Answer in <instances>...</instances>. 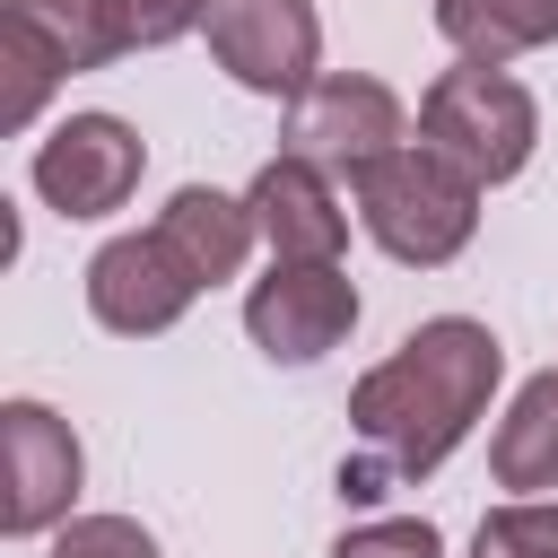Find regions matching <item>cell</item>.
Here are the masks:
<instances>
[{"mask_svg":"<svg viewBox=\"0 0 558 558\" xmlns=\"http://www.w3.org/2000/svg\"><path fill=\"white\" fill-rule=\"evenodd\" d=\"M418 140H427L436 157H453V166L488 192V183H514V174L532 166V148H541V105H532V87H523L506 61H453V70H436L427 96H418Z\"/></svg>","mask_w":558,"mask_h":558,"instance_id":"cell-3","label":"cell"},{"mask_svg":"<svg viewBox=\"0 0 558 558\" xmlns=\"http://www.w3.org/2000/svg\"><path fill=\"white\" fill-rule=\"evenodd\" d=\"M331 558H445V532L427 514H375L331 541Z\"/></svg>","mask_w":558,"mask_h":558,"instance_id":"cell-17","label":"cell"},{"mask_svg":"<svg viewBox=\"0 0 558 558\" xmlns=\"http://www.w3.org/2000/svg\"><path fill=\"white\" fill-rule=\"evenodd\" d=\"M401 140H410V113L366 70H323L305 96H288V122H279V148L305 157V166H323V174H340V183H357L366 166H384Z\"/></svg>","mask_w":558,"mask_h":558,"instance_id":"cell-4","label":"cell"},{"mask_svg":"<svg viewBox=\"0 0 558 558\" xmlns=\"http://www.w3.org/2000/svg\"><path fill=\"white\" fill-rule=\"evenodd\" d=\"M471 558H558V497H506L480 514Z\"/></svg>","mask_w":558,"mask_h":558,"instance_id":"cell-16","label":"cell"},{"mask_svg":"<svg viewBox=\"0 0 558 558\" xmlns=\"http://www.w3.org/2000/svg\"><path fill=\"white\" fill-rule=\"evenodd\" d=\"M253 235L270 244V262H340L349 244V209H340V174L305 166V157H270L253 174Z\"/></svg>","mask_w":558,"mask_h":558,"instance_id":"cell-10","label":"cell"},{"mask_svg":"<svg viewBox=\"0 0 558 558\" xmlns=\"http://www.w3.org/2000/svg\"><path fill=\"white\" fill-rule=\"evenodd\" d=\"M157 235L183 253V270H192L201 288L235 279L244 253L262 244V235H253V201H235V192H218V183H183V192L157 209Z\"/></svg>","mask_w":558,"mask_h":558,"instance_id":"cell-11","label":"cell"},{"mask_svg":"<svg viewBox=\"0 0 558 558\" xmlns=\"http://www.w3.org/2000/svg\"><path fill=\"white\" fill-rule=\"evenodd\" d=\"M209 61L253 96H305L323 78V17L314 0H209L201 9Z\"/></svg>","mask_w":558,"mask_h":558,"instance_id":"cell-5","label":"cell"},{"mask_svg":"<svg viewBox=\"0 0 558 558\" xmlns=\"http://www.w3.org/2000/svg\"><path fill=\"white\" fill-rule=\"evenodd\" d=\"M78 480H87V453L70 418L44 401H0V532L9 541L61 532L78 506Z\"/></svg>","mask_w":558,"mask_h":558,"instance_id":"cell-6","label":"cell"},{"mask_svg":"<svg viewBox=\"0 0 558 558\" xmlns=\"http://www.w3.org/2000/svg\"><path fill=\"white\" fill-rule=\"evenodd\" d=\"M52 558H157V541L131 514H70L52 532Z\"/></svg>","mask_w":558,"mask_h":558,"instance_id":"cell-19","label":"cell"},{"mask_svg":"<svg viewBox=\"0 0 558 558\" xmlns=\"http://www.w3.org/2000/svg\"><path fill=\"white\" fill-rule=\"evenodd\" d=\"M244 331L270 366H314L357 331V279L340 262H270L244 296Z\"/></svg>","mask_w":558,"mask_h":558,"instance_id":"cell-7","label":"cell"},{"mask_svg":"<svg viewBox=\"0 0 558 558\" xmlns=\"http://www.w3.org/2000/svg\"><path fill=\"white\" fill-rule=\"evenodd\" d=\"M0 70H9V96H0V122L9 131H35V113H44V96L70 78L61 61H52V44L35 35V26H17V17H0Z\"/></svg>","mask_w":558,"mask_h":558,"instance_id":"cell-15","label":"cell"},{"mask_svg":"<svg viewBox=\"0 0 558 558\" xmlns=\"http://www.w3.org/2000/svg\"><path fill=\"white\" fill-rule=\"evenodd\" d=\"M436 35L462 61H514L558 44V0H436Z\"/></svg>","mask_w":558,"mask_h":558,"instance_id":"cell-13","label":"cell"},{"mask_svg":"<svg viewBox=\"0 0 558 558\" xmlns=\"http://www.w3.org/2000/svg\"><path fill=\"white\" fill-rule=\"evenodd\" d=\"M26 174H35L44 209H61V218H113L140 192L148 148H140V131L122 113H70V122H52L35 140V166Z\"/></svg>","mask_w":558,"mask_h":558,"instance_id":"cell-8","label":"cell"},{"mask_svg":"<svg viewBox=\"0 0 558 558\" xmlns=\"http://www.w3.org/2000/svg\"><path fill=\"white\" fill-rule=\"evenodd\" d=\"M192 296H201V279L183 270V253L148 227V235H113V244H96V262H87V314L113 331V340H157V331H174L183 314H192Z\"/></svg>","mask_w":558,"mask_h":558,"instance_id":"cell-9","label":"cell"},{"mask_svg":"<svg viewBox=\"0 0 558 558\" xmlns=\"http://www.w3.org/2000/svg\"><path fill=\"white\" fill-rule=\"evenodd\" d=\"M0 17L35 26L70 78H78V70H105V61H122V35H113L105 0H0Z\"/></svg>","mask_w":558,"mask_h":558,"instance_id":"cell-14","label":"cell"},{"mask_svg":"<svg viewBox=\"0 0 558 558\" xmlns=\"http://www.w3.org/2000/svg\"><path fill=\"white\" fill-rule=\"evenodd\" d=\"M357 227L392 253V262H410V270H445L471 235H480V183L453 166V157H436L427 140H401L384 166H366L357 183Z\"/></svg>","mask_w":558,"mask_h":558,"instance_id":"cell-2","label":"cell"},{"mask_svg":"<svg viewBox=\"0 0 558 558\" xmlns=\"http://www.w3.org/2000/svg\"><path fill=\"white\" fill-rule=\"evenodd\" d=\"M497 375H506V349L488 323H471V314L418 323L384 366H366L349 384V427H357L366 462H340V488L375 497L384 480H427L488 418Z\"/></svg>","mask_w":558,"mask_h":558,"instance_id":"cell-1","label":"cell"},{"mask_svg":"<svg viewBox=\"0 0 558 558\" xmlns=\"http://www.w3.org/2000/svg\"><path fill=\"white\" fill-rule=\"evenodd\" d=\"M488 471L514 497H558V366L514 384V401L488 436Z\"/></svg>","mask_w":558,"mask_h":558,"instance_id":"cell-12","label":"cell"},{"mask_svg":"<svg viewBox=\"0 0 558 558\" xmlns=\"http://www.w3.org/2000/svg\"><path fill=\"white\" fill-rule=\"evenodd\" d=\"M201 9H209V0H105V17H113V35H122V52L183 44V35L201 26Z\"/></svg>","mask_w":558,"mask_h":558,"instance_id":"cell-18","label":"cell"}]
</instances>
